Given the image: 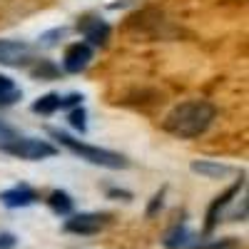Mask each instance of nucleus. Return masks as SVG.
Instances as JSON below:
<instances>
[{
  "instance_id": "obj_1",
  "label": "nucleus",
  "mask_w": 249,
  "mask_h": 249,
  "mask_svg": "<svg viewBox=\"0 0 249 249\" xmlns=\"http://www.w3.org/2000/svg\"><path fill=\"white\" fill-rule=\"evenodd\" d=\"M214 105L207 100H190V102H182L177 105L167 120H164V130L175 137L182 140H195L199 135H204L210 130V124L214 122Z\"/></svg>"
},
{
  "instance_id": "obj_2",
  "label": "nucleus",
  "mask_w": 249,
  "mask_h": 249,
  "mask_svg": "<svg viewBox=\"0 0 249 249\" xmlns=\"http://www.w3.org/2000/svg\"><path fill=\"white\" fill-rule=\"evenodd\" d=\"M50 137H55L62 147L70 150L72 155H77L80 160H85L90 164H97V167H107V170H127L130 167V160L124 155L105 150V147H95V144H88V142H80V140L70 137L68 132L50 130Z\"/></svg>"
},
{
  "instance_id": "obj_3",
  "label": "nucleus",
  "mask_w": 249,
  "mask_h": 249,
  "mask_svg": "<svg viewBox=\"0 0 249 249\" xmlns=\"http://www.w3.org/2000/svg\"><path fill=\"white\" fill-rule=\"evenodd\" d=\"M162 244L167 249H237L239 247V242L234 237L212 239V237H204V234H195L187 224L170 227L162 237Z\"/></svg>"
},
{
  "instance_id": "obj_4",
  "label": "nucleus",
  "mask_w": 249,
  "mask_h": 249,
  "mask_svg": "<svg viewBox=\"0 0 249 249\" xmlns=\"http://www.w3.org/2000/svg\"><path fill=\"white\" fill-rule=\"evenodd\" d=\"M0 152H5L10 157H20V160H30V162H40V160H50L57 155V150L45 140H35V137H15Z\"/></svg>"
},
{
  "instance_id": "obj_5",
  "label": "nucleus",
  "mask_w": 249,
  "mask_h": 249,
  "mask_svg": "<svg viewBox=\"0 0 249 249\" xmlns=\"http://www.w3.org/2000/svg\"><path fill=\"white\" fill-rule=\"evenodd\" d=\"M110 217L100 214V212H80V214H70L62 224V230L68 234H77V237H92L97 232H102L107 227Z\"/></svg>"
},
{
  "instance_id": "obj_6",
  "label": "nucleus",
  "mask_w": 249,
  "mask_h": 249,
  "mask_svg": "<svg viewBox=\"0 0 249 249\" xmlns=\"http://www.w3.org/2000/svg\"><path fill=\"white\" fill-rule=\"evenodd\" d=\"M244 190V179H239V182H234L230 190H224L219 197H214V202L210 204V210H207V222H204V230H202V234L204 237H212V232L217 230V224L222 222V217H224V212H227V207H230L237 197H239V192Z\"/></svg>"
},
{
  "instance_id": "obj_7",
  "label": "nucleus",
  "mask_w": 249,
  "mask_h": 249,
  "mask_svg": "<svg viewBox=\"0 0 249 249\" xmlns=\"http://www.w3.org/2000/svg\"><path fill=\"white\" fill-rule=\"evenodd\" d=\"M35 60L33 48L23 40H0V65L5 68H28Z\"/></svg>"
},
{
  "instance_id": "obj_8",
  "label": "nucleus",
  "mask_w": 249,
  "mask_h": 249,
  "mask_svg": "<svg viewBox=\"0 0 249 249\" xmlns=\"http://www.w3.org/2000/svg\"><path fill=\"white\" fill-rule=\"evenodd\" d=\"M0 202H3L8 210H23V207H30V204L37 202V192L33 190L30 184L20 182V184L10 187V190L0 192Z\"/></svg>"
},
{
  "instance_id": "obj_9",
  "label": "nucleus",
  "mask_w": 249,
  "mask_h": 249,
  "mask_svg": "<svg viewBox=\"0 0 249 249\" xmlns=\"http://www.w3.org/2000/svg\"><path fill=\"white\" fill-rule=\"evenodd\" d=\"M92 60V48L88 43H75L65 50V57H62V68H65V72H82Z\"/></svg>"
},
{
  "instance_id": "obj_10",
  "label": "nucleus",
  "mask_w": 249,
  "mask_h": 249,
  "mask_svg": "<svg viewBox=\"0 0 249 249\" xmlns=\"http://www.w3.org/2000/svg\"><path fill=\"white\" fill-rule=\"evenodd\" d=\"M80 33L88 40V45H107L110 40V25L100 18H82L80 20Z\"/></svg>"
},
{
  "instance_id": "obj_11",
  "label": "nucleus",
  "mask_w": 249,
  "mask_h": 249,
  "mask_svg": "<svg viewBox=\"0 0 249 249\" xmlns=\"http://www.w3.org/2000/svg\"><path fill=\"white\" fill-rule=\"evenodd\" d=\"M48 207H50L57 217H70L75 202H72V197H70L65 190H55V192H50V197H48Z\"/></svg>"
},
{
  "instance_id": "obj_12",
  "label": "nucleus",
  "mask_w": 249,
  "mask_h": 249,
  "mask_svg": "<svg viewBox=\"0 0 249 249\" xmlns=\"http://www.w3.org/2000/svg\"><path fill=\"white\" fill-rule=\"evenodd\" d=\"M192 172L202 175V177H210V179H222L232 172V167L227 164H219V162H207V160H197L192 162Z\"/></svg>"
},
{
  "instance_id": "obj_13",
  "label": "nucleus",
  "mask_w": 249,
  "mask_h": 249,
  "mask_svg": "<svg viewBox=\"0 0 249 249\" xmlns=\"http://www.w3.org/2000/svg\"><path fill=\"white\" fill-rule=\"evenodd\" d=\"M20 97H23V90H20L10 77L0 75V107L13 105V102H18Z\"/></svg>"
},
{
  "instance_id": "obj_14",
  "label": "nucleus",
  "mask_w": 249,
  "mask_h": 249,
  "mask_svg": "<svg viewBox=\"0 0 249 249\" xmlns=\"http://www.w3.org/2000/svg\"><path fill=\"white\" fill-rule=\"evenodd\" d=\"M57 110H62V97L55 95V92H50L45 97H40L37 102H33V112H37V115H53Z\"/></svg>"
},
{
  "instance_id": "obj_15",
  "label": "nucleus",
  "mask_w": 249,
  "mask_h": 249,
  "mask_svg": "<svg viewBox=\"0 0 249 249\" xmlns=\"http://www.w3.org/2000/svg\"><path fill=\"white\" fill-rule=\"evenodd\" d=\"M68 117H70V124H72L77 132H85L88 130V112H85V107H82V105H75Z\"/></svg>"
},
{
  "instance_id": "obj_16",
  "label": "nucleus",
  "mask_w": 249,
  "mask_h": 249,
  "mask_svg": "<svg viewBox=\"0 0 249 249\" xmlns=\"http://www.w3.org/2000/svg\"><path fill=\"white\" fill-rule=\"evenodd\" d=\"M37 62H40V65L30 70L33 77H40V80H43V77H55V75H57V68L53 65L50 60H37Z\"/></svg>"
},
{
  "instance_id": "obj_17",
  "label": "nucleus",
  "mask_w": 249,
  "mask_h": 249,
  "mask_svg": "<svg viewBox=\"0 0 249 249\" xmlns=\"http://www.w3.org/2000/svg\"><path fill=\"white\" fill-rule=\"evenodd\" d=\"M162 204H164V190H160V192L152 197V202H150V207H147V217L157 214V212L162 210Z\"/></svg>"
},
{
  "instance_id": "obj_18",
  "label": "nucleus",
  "mask_w": 249,
  "mask_h": 249,
  "mask_svg": "<svg viewBox=\"0 0 249 249\" xmlns=\"http://www.w3.org/2000/svg\"><path fill=\"white\" fill-rule=\"evenodd\" d=\"M18 237L13 232H0V249H15Z\"/></svg>"
},
{
  "instance_id": "obj_19",
  "label": "nucleus",
  "mask_w": 249,
  "mask_h": 249,
  "mask_svg": "<svg viewBox=\"0 0 249 249\" xmlns=\"http://www.w3.org/2000/svg\"><path fill=\"white\" fill-rule=\"evenodd\" d=\"M107 197L124 199V202H127V199H132V195H130V192H124V190H115V187H112V190H107Z\"/></svg>"
}]
</instances>
